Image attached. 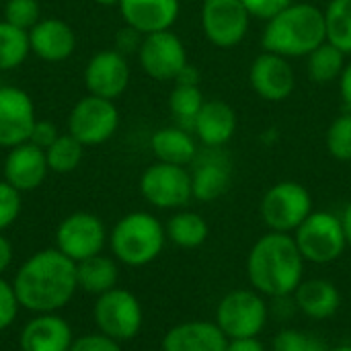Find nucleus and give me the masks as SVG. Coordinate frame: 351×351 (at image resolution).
<instances>
[{
  "instance_id": "obj_1",
  "label": "nucleus",
  "mask_w": 351,
  "mask_h": 351,
  "mask_svg": "<svg viewBox=\"0 0 351 351\" xmlns=\"http://www.w3.org/2000/svg\"><path fill=\"white\" fill-rule=\"evenodd\" d=\"M12 288L21 308L35 315L58 313L78 290L76 263L58 249L37 251L16 269Z\"/></svg>"
},
{
  "instance_id": "obj_2",
  "label": "nucleus",
  "mask_w": 351,
  "mask_h": 351,
  "mask_svg": "<svg viewBox=\"0 0 351 351\" xmlns=\"http://www.w3.org/2000/svg\"><path fill=\"white\" fill-rule=\"evenodd\" d=\"M304 257L286 232H265L247 255V280L265 298L292 296L304 280Z\"/></svg>"
},
{
  "instance_id": "obj_3",
  "label": "nucleus",
  "mask_w": 351,
  "mask_h": 351,
  "mask_svg": "<svg viewBox=\"0 0 351 351\" xmlns=\"http://www.w3.org/2000/svg\"><path fill=\"white\" fill-rule=\"evenodd\" d=\"M327 41L325 12L308 2H292L265 23L261 45L284 58H306Z\"/></svg>"
},
{
  "instance_id": "obj_4",
  "label": "nucleus",
  "mask_w": 351,
  "mask_h": 351,
  "mask_svg": "<svg viewBox=\"0 0 351 351\" xmlns=\"http://www.w3.org/2000/svg\"><path fill=\"white\" fill-rule=\"evenodd\" d=\"M167 230L148 212H130L117 220L109 234L113 257L128 267H144L156 261L165 249Z\"/></svg>"
},
{
  "instance_id": "obj_5",
  "label": "nucleus",
  "mask_w": 351,
  "mask_h": 351,
  "mask_svg": "<svg viewBox=\"0 0 351 351\" xmlns=\"http://www.w3.org/2000/svg\"><path fill=\"white\" fill-rule=\"evenodd\" d=\"M269 304L257 290L239 288L222 296L216 306L214 323L228 339L259 337L269 321Z\"/></svg>"
},
{
  "instance_id": "obj_6",
  "label": "nucleus",
  "mask_w": 351,
  "mask_h": 351,
  "mask_svg": "<svg viewBox=\"0 0 351 351\" xmlns=\"http://www.w3.org/2000/svg\"><path fill=\"white\" fill-rule=\"evenodd\" d=\"M292 237L304 261L315 265L335 263L348 249L341 218L327 210H313V214L292 232Z\"/></svg>"
},
{
  "instance_id": "obj_7",
  "label": "nucleus",
  "mask_w": 351,
  "mask_h": 351,
  "mask_svg": "<svg viewBox=\"0 0 351 351\" xmlns=\"http://www.w3.org/2000/svg\"><path fill=\"white\" fill-rule=\"evenodd\" d=\"M259 214L271 232L292 234L313 214V195L302 183L280 181L261 197Z\"/></svg>"
},
{
  "instance_id": "obj_8",
  "label": "nucleus",
  "mask_w": 351,
  "mask_h": 351,
  "mask_svg": "<svg viewBox=\"0 0 351 351\" xmlns=\"http://www.w3.org/2000/svg\"><path fill=\"white\" fill-rule=\"evenodd\" d=\"M93 319L99 333L123 343L138 337L144 325V311L136 294L123 288H113L97 296Z\"/></svg>"
},
{
  "instance_id": "obj_9",
  "label": "nucleus",
  "mask_w": 351,
  "mask_h": 351,
  "mask_svg": "<svg viewBox=\"0 0 351 351\" xmlns=\"http://www.w3.org/2000/svg\"><path fill=\"white\" fill-rule=\"evenodd\" d=\"M142 197L158 210H183L193 199L187 167L154 162L140 177Z\"/></svg>"
},
{
  "instance_id": "obj_10",
  "label": "nucleus",
  "mask_w": 351,
  "mask_h": 351,
  "mask_svg": "<svg viewBox=\"0 0 351 351\" xmlns=\"http://www.w3.org/2000/svg\"><path fill=\"white\" fill-rule=\"evenodd\" d=\"M119 128V109L115 101L86 95L68 115V134L82 146H99L115 136Z\"/></svg>"
},
{
  "instance_id": "obj_11",
  "label": "nucleus",
  "mask_w": 351,
  "mask_h": 351,
  "mask_svg": "<svg viewBox=\"0 0 351 351\" xmlns=\"http://www.w3.org/2000/svg\"><path fill=\"white\" fill-rule=\"evenodd\" d=\"M107 239L109 237L103 220L90 212H74L56 228V249L74 263L99 255Z\"/></svg>"
},
{
  "instance_id": "obj_12",
  "label": "nucleus",
  "mask_w": 351,
  "mask_h": 351,
  "mask_svg": "<svg viewBox=\"0 0 351 351\" xmlns=\"http://www.w3.org/2000/svg\"><path fill=\"white\" fill-rule=\"evenodd\" d=\"M251 27V14L241 0H204L202 29L208 41L228 49L239 45Z\"/></svg>"
},
{
  "instance_id": "obj_13",
  "label": "nucleus",
  "mask_w": 351,
  "mask_h": 351,
  "mask_svg": "<svg viewBox=\"0 0 351 351\" xmlns=\"http://www.w3.org/2000/svg\"><path fill=\"white\" fill-rule=\"evenodd\" d=\"M138 60L144 74L158 82H175L177 74L189 62L183 41L171 29L144 35Z\"/></svg>"
},
{
  "instance_id": "obj_14",
  "label": "nucleus",
  "mask_w": 351,
  "mask_h": 351,
  "mask_svg": "<svg viewBox=\"0 0 351 351\" xmlns=\"http://www.w3.org/2000/svg\"><path fill=\"white\" fill-rule=\"evenodd\" d=\"M249 82H251V88L263 101L282 103L294 93L296 74H294V68L288 58L263 49L251 62Z\"/></svg>"
},
{
  "instance_id": "obj_15",
  "label": "nucleus",
  "mask_w": 351,
  "mask_h": 351,
  "mask_svg": "<svg viewBox=\"0 0 351 351\" xmlns=\"http://www.w3.org/2000/svg\"><path fill=\"white\" fill-rule=\"evenodd\" d=\"M130 64L123 53L117 49L97 51L84 68V84L88 95L115 101L130 86Z\"/></svg>"
},
{
  "instance_id": "obj_16",
  "label": "nucleus",
  "mask_w": 351,
  "mask_h": 351,
  "mask_svg": "<svg viewBox=\"0 0 351 351\" xmlns=\"http://www.w3.org/2000/svg\"><path fill=\"white\" fill-rule=\"evenodd\" d=\"M35 121V105L29 93L19 86H0V148L10 150L29 142Z\"/></svg>"
},
{
  "instance_id": "obj_17",
  "label": "nucleus",
  "mask_w": 351,
  "mask_h": 351,
  "mask_svg": "<svg viewBox=\"0 0 351 351\" xmlns=\"http://www.w3.org/2000/svg\"><path fill=\"white\" fill-rule=\"evenodd\" d=\"M191 165L193 199L210 204L228 191L232 181V162L224 148H204V152H197Z\"/></svg>"
},
{
  "instance_id": "obj_18",
  "label": "nucleus",
  "mask_w": 351,
  "mask_h": 351,
  "mask_svg": "<svg viewBox=\"0 0 351 351\" xmlns=\"http://www.w3.org/2000/svg\"><path fill=\"white\" fill-rule=\"evenodd\" d=\"M4 181L10 183L21 193L35 191L47 179L49 167L45 150L37 148L31 142H23L8 150L4 158Z\"/></svg>"
},
{
  "instance_id": "obj_19",
  "label": "nucleus",
  "mask_w": 351,
  "mask_h": 351,
  "mask_svg": "<svg viewBox=\"0 0 351 351\" xmlns=\"http://www.w3.org/2000/svg\"><path fill=\"white\" fill-rule=\"evenodd\" d=\"M228 337L214 321H185L171 327L160 343L162 351H226Z\"/></svg>"
},
{
  "instance_id": "obj_20",
  "label": "nucleus",
  "mask_w": 351,
  "mask_h": 351,
  "mask_svg": "<svg viewBox=\"0 0 351 351\" xmlns=\"http://www.w3.org/2000/svg\"><path fill=\"white\" fill-rule=\"evenodd\" d=\"M179 0H121L119 12L123 23L142 35L171 29L179 19Z\"/></svg>"
},
{
  "instance_id": "obj_21",
  "label": "nucleus",
  "mask_w": 351,
  "mask_h": 351,
  "mask_svg": "<svg viewBox=\"0 0 351 351\" xmlns=\"http://www.w3.org/2000/svg\"><path fill=\"white\" fill-rule=\"evenodd\" d=\"M74 341L72 327L56 313L35 315L21 331V351H68Z\"/></svg>"
},
{
  "instance_id": "obj_22",
  "label": "nucleus",
  "mask_w": 351,
  "mask_h": 351,
  "mask_svg": "<svg viewBox=\"0 0 351 351\" xmlns=\"http://www.w3.org/2000/svg\"><path fill=\"white\" fill-rule=\"evenodd\" d=\"M31 53L43 62H64L76 49V33L62 19L47 16L41 19L29 31Z\"/></svg>"
},
{
  "instance_id": "obj_23",
  "label": "nucleus",
  "mask_w": 351,
  "mask_h": 351,
  "mask_svg": "<svg viewBox=\"0 0 351 351\" xmlns=\"http://www.w3.org/2000/svg\"><path fill=\"white\" fill-rule=\"evenodd\" d=\"M237 111L220 99L206 101L193 121V136L206 148H224L237 134Z\"/></svg>"
},
{
  "instance_id": "obj_24",
  "label": "nucleus",
  "mask_w": 351,
  "mask_h": 351,
  "mask_svg": "<svg viewBox=\"0 0 351 351\" xmlns=\"http://www.w3.org/2000/svg\"><path fill=\"white\" fill-rule=\"evenodd\" d=\"M298 313L313 321H329L341 308V292L339 288L325 278L302 280V284L292 294Z\"/></svg>"
},
{
  "instance_id": "obj_25",
  "label": "nucleus",
  "mask_w": 351,
  "mask_h": 351,
  "mask_svg": "<svg viewBox=\"0 0 351 351\" xmlns=\"http://www.w3.org/2000/svg\"><path fill=\"white\" fill-rule=\"evenodd\" d=\"M150 148L158 162L179 165V167L191 165L199 152L197 138L193 136V132L181 125H167L156 130L150 138Z\"/></svg>"
},
{
  "instance_id": "obj_26",
  "label": "nucleus",
  "mask_w": 351,
  "mask_h": 351,
  "mask_svg": "<svg viewBox=\"0 0 351 351\" xmlns=\"http://www.w3.org/2000/svg\"><path fill=\"white\" fill-rule=\"evenodd\" d=\"M76 278H78V288L84 290L86 294L101 296L113 288H117L119 280V267L115 257L107 255H95L88 257L80 263H76Z\"/></svg>"
},
{
  "instance_id": "obj_27",
  "label": "nucleus",
  "mask_w": 351,
  "mask_h": 351,
  "mask_svg": "<svg viewBox=\"0 0 351 351\" xmlns=\"http://www.w3.org/2000/svg\"><path fill=\"white\" fill-rule=\"evenodd\" d=\"M165 230L167 241H171L179 249H199L210 237V226L206 218L189 210H179L177 214H173L165 224Z\"/></svg>"
},
{
  "instance_id": "obj_28",
  "label": "nucleus",
  "mask_w": 351,
  "mask_h": 351,
  "mask_svg": "<svg viewBox=\"0 0 351 351\" xmlns=\"http://www.w3.org/2000/svg\"><path fill=\"white\" fill-rule=\"evenodd\" d=\"M348 56L337 49L333 43L325 41L315 51L306 56V72L315 84H331L341 78V72L348 64Z\"/></svg>"
},
{
  "instance_id": "obj_29",
  "label": "nucleus",
  "mask_w": 351,
  "mask_h": 351,
  "mask_svg": "<svg viewBox=\"0 0 351 351\" xmlns=\"http://www.w3.org/2000/svg\"><path fill=\"white\" fill-rule=\"evenodd\" d=\"M31 53L29 31L0 21V72L19 68Z\"/></svg>"
},
{
  "instance_id": "obj_30",
  "label": "nucleus",
  "mask_w": 351,
  "mask_h": 351,
  "mask_svg": "<svg viewBox=\"0 0 351 351\" xmlns=\"http://www.w3.org/2000/svg\"><path fill=\"white\" fill-rule=\"evenodd\" d=\"M323 12L327 41L351 56V0H331Z\"/></svg>"
},
{
  "instance_id": "obj_31",
  "label": "nucleus",
  "mask_w": 351,
  "mask_h": 351,
  "mask_svg": "<svg viewBox=\"0 0 351 351\" xmlns=\"http://www.w3.org/2000/svg\"><path fill=\"white\" fill-rule=\"evenodd\" d=\"M206 99L199 86H189V84H175L169 97V109L177 121V125L193 132V121L197 113L202 111Z\"/></svg>"
},
{
  "instance_id": "obj_32",
  "label": "nucleus",
  "mask_w": 351,
  "mask_h": 351,
  "mask_svg": "<svg viewBox=\"0 0 351 351\" xmlns=\"http://www.w3.org/2000/svg\"><path fill=\"white\" fill-rule=\"evenodd\" d=\"M47 167L53 173L66 175L80 167L84 156V146L70 134H60V138L45 150Z\"/></svg>"
},
{
  "instance_id": "obj_33",
  "label": "nucleus",
  "mask_w": 351,
  "mask_h": 351,
  "mask_svg": "<svg viewBox=\"0 0 351 351\" xmlns=\"http://www.w3.org/2000/svg\"><path fill=\"white\" fill-rule=\"evenodd\" d=\"M325 146L335 160L351 162V111H343L331 121L325 136Z\"/></svg>"
},
{
  "instance_id": "obj_34",
  "label": "nucleus",
  "mask_w": 351,
  "mask_h": 351,
  "mask_svg": "<svg viewBox=\"0 0 351 351\" xmlns=\"http://www.w3.org/2000/svg\"><path fill=\"white\" fill-rule=\"evenodd\" d=\"M271 351H329V346L308 333V331H300V329H282L271 343Z\"/></svg>"
},
{
  "instance_id": "obj_35",
  "label": "nucleus",
  "mask_w": 351,
  "mask_h": 351,
  "mask_svg": "<svg viewBox=\"0 0 351 351\" xmlns=\"http://www.w3.org/2000/svg\"><path fill=\"white\" fill-rule=\"evenodd\" d=\"M4 21L23 31H31L41 21V6L37 0H6Z\"/></svg>"
},
{
  "instance_id": "obj_36",
  "label": "nucleus",
  "mask_w": 351,
  "mask_h": 351,
  "mask_svg": "<svg viewBox=\"0 0 351 351\" xmlns=\"http://www.w3.org/2000/svg\"><path fill=\"white\" fill-rule=\"evenodd\" d=\"M21 208H23L21 191L14 189L10 183L0 181V232H4L16 222Z\"/></svg>"
},
{
  "instance_id": "obj_37",
  "label": "nucleus",
  "mask_w": 351,
  "mask_h": 351,
  "mask_svg": "<svg viewBox=\"0 0 351 351\" xmlns=\"http://www.w3.org/2000/svg\"><path fill=\"white\" fill-rule=\"evenodd\" d=\"M19 308H21V304H19V298L14 294L12 284H8L0 276V333L6 331L14 323Z\"/></svg>"
},
{
  "instance_id": "obj_38",
  "label": "nucleus",
  "mask_w": 351,
  "mask_h": 351,
  "mask_svg": "<svg viewBox=\"0 0 351 351\" xmlns=\"http://www.w3.org/2000/svg\"><path fill=\"white\" fill-rule=\"evenodd\" d=\"M68 351H123L121 343L103 335V333H88L76 337Z\"/></svg>"
},
{
  "instance_id": "obj_39",
  "label": "nucleus",
  "mask_w": 351,
  "mask_h": 351,
  "mask_svg": "<svg viewBox=\"0 0 351 351\" xmlns=\"http://www.w3.org/2000/svg\"><path fill=\"white\" fill-rule=\"evenodd\" d=\"M241 2L249 10L251 19H259L265 23L292 4V0H241Z\"/></svg>"
},
{
  "instance_id": "obj_40",
  "label": "nucleus",
  "mask_w": 351,
  "mask_h": 351,
  "mask_svg": "<svg viewBox=\"0 0 351 351\" xmlns=\"http://www.w3.org/2000/svg\"><path fill=\"white\" fill-rule=\"evenodd\" d=\"M142 41H144V35H142L140 31H136L134 27L125 25V27L119 29L117 35H115V49H117L119 53H123L125 58L132 56V53L138 56Z\"/></svg>"
},
{
  "instance_id": "obj_41",
  "label": "nucleus",
  "mask_w": 351,
  "mask_h": 351,
  "mask_svg": "<svg viewBox=\"0 0 351 351\" xmlns=\"http://www.w3.org/2000/svg\"><path fill=\"white\" fill-rule=\"evenodd\" d=\"M60 138V132L58 128L51 123V121H43V119H37L33 130H31V136H29V142L35 144L37 148L41 150H47L56 140Z\"/></svg>"
},
{
  "instance_id": "obj_42",
  "label": "nucleus",
  "mask_w": 351,
  "mask_h": 351,
  "mask_svg": "<svg viewBox=\"0 0 351 351\" xmlns=\"http://www.w3.org/2000/svg\"><path fill=\"white\" fill-rule=\"evenodd\" d=\"M226 351H267L259 337H243V339H228Z\"/></svg>"
},
{
  "instance_id": "obj_43",
  "label": "nucleus",
  "mask_w": 351,
  "mask_h": 351,
  "mask_svg": "<svg viewBox=\"0 0 351 351\" xmlns=\"http://www.w3.org/2000/svg\"><path fill=\"white\" fill-rule=\"evenodd\" d=\"M199 80H202V72L199 68H195L193 64H185L183 70L177 74L175 78V84H189V86H199Z\"/></svg>"
},
{
  "instance_id": "obj_44",
  "label": "nucleus",
  "mask_w": 351,
  "mask_h": 351,
  "mask_svg": "<svg viewBox=\"0 0 351 351\" xmlns=\"http://www.w3.org/2000/svg\"><path fill=\"white\" fill-rule=\"evenodd\" d=\"M339 95H341V101H343L346 111H351V62L346 64V68L341 72V78H339Z\"/></svg>"
},
{
  "instance_id": "obj_45",
  "label": "nucleus",
  "mask_w": 351,
  "mask_h": 351,
  "mask_svg": "<svg viewBox=\"0 0 351 351\" xmlns=\"http://www.w3.org/2000/svg\"><path fill=\"white\" fill-rule=\"evenodd\" d=\"M12 257H14V251H12V245L10 241L0 232V276L10 267L12 263Z\"/></svg>"
},
{
  "instance_id": "obj_46",
  "label": "nucleus",
  "mask_w": 351,
  "mask_h": 351,
  "mask_svg": "<svg viewBox=\"0 0 351 351\" xmlns=\"http://www.w3.org/2000/svg\"><path fill=\"white\" fill-rule=\"evenodd\" d=\"M339 218H341V226H343V232H346V239H348V247H351V202L343 208Z\"/></svg>"
},
{
  "instance_id": "obj_47",
  "label": "nucleus",
  "mask_w": 351,
  "mask_h": 351,
  "mask_svg": "<svg viewBox=\"0 0 351 351\" xmlns=\"http://www.w3.org/2000/svg\"><path fill=\"white\" fill-rule=\"evenodd\" d=\"M93 2L99 4V6H119L121 0H93Z\"/></svg>"
},
{
  "instance_id": "obj_48",
  "label": "nucleus",
  "mask_w": 351,
  "mask_h": 351,
  "mask_svg": "<svg viewBox=\"0 0 351 351\" xmlns=\"http://www.w3.org/2000/svg\"><path fill=\"white\" fill-rule=\"evenodd\" d=\"M329 351H351L350 343H343V346H335V348H329Z\"/></svg>"
},
{
  "instance_id": "obj_49",
  "label": "nucleus",
  "mask_w": 351,
  "mask_h": 351,
  "mask_svg": "<svg viewBox=\"0 0 351 351\" xmlns=\"http://www.w3.org/2000/svg\"><path fill=\"white\" fill-rule=\"evenodd\" d=\"M202 2H204V0H202Z\"/></svg>"
}]
</instances>
